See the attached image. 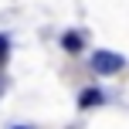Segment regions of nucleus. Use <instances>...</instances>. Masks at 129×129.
I'll use <instances>...</instances> for the list:
<instances>
[{"label":"nucleus","instance_id":"obj_1","mask_svg":"<svg viewBox=\"0 0 129 129\" xmlns=\"http://www.w3.org/2000/svg\"><path fill=\"white\" fill-rule=\"evenodd\" d=\"M122 54H116V51H99L95 58H92V68L99 71V75H112V71H119L122 68Z\"/></svg>","mask_w":129,"mask_h":129},{"label":"nucleus","instance_id":"obj_2","mask_svg":"<svg viewBox=\"0 0 129 129\" xmlns=\"http://www.w3.org/2000/svg\"><path fill=\"white\" fill-rule=\"evenodd\" d=\"M64 48H68V51H78V48H82V38H78V34H64Z\"/></svg>","mask_w":129,"mask_h":129},{"label":"nucleus","instance_id":"obj_3","mask_svg":"<svg viewBox=\"0 0 129 129\" xmlns=\"http://www.w3.org/2000/svg\"><path fill=\"white\" fill-rule=\"evenodd\" d=\"M95 102H102L99 92H85V95H82V105H95Z\"/></svg>","mask_w":129,"mask_h":129},{"label":"nucleus","instance_id":"obj_4","mask_svg":"<svg viewBox=\"0 0 129 129\" xmlns=\"http://www.w3.org/2000/svg\"><path fill=\"white\" fill-rule=\"evenodd\" d=\"M4 51H7V41L0 38V61H4Z\"/></svg>","mask_w":129,"mask_h":129},{"label":"nucleus","instance_id":"obj_5","mask_svg":"<svg viewBox=\"0 0 129 129\" xmlns=\"http://www.w3.org/2000/svg\"><path fill=\"white\" fill-rule=\"evenodd\" d=\"M17 129H20V126H17Z\"/></svg>","mask_w":129,"mask_h":129}]
</instances>
